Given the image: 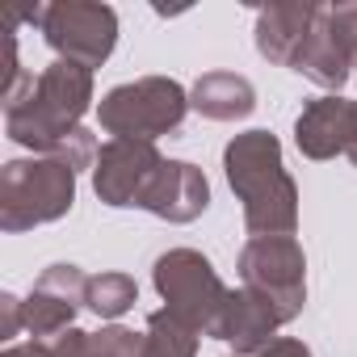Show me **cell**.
Listing matches in <instances>:
<instances>
[{"mask_svg":"<svg viewBox=\"0 0 357 357\" xmlns=\"http://www.w3.org/2000/svg\"><path fill=\"white\" fill-rule=\"evenodd\" d=\"M0 357H51V349H47V344H38V340H30V344H9Z\"/></svg>","mask_w":357,"mask_h":357,"instance_id":"22","label":"cell"},{"mask_svg":"<svg viewBox=\"0 0 357 357\" xmlns=\"http://www.w3.org/2000/svg\"><path fill=\"white\" fill-rule=\"evenodd\" d=\"M47 155H59L63 164H72V168L80 172V168H97V155H101V151H97L93 130H84V126H80V130H72V135H68L55 151H47Z\"/></svg>","mask_w":357,"mask_h":357,"instance_id":"19","label":"cell"},{"mask_svg":"<svg viewBox=\"0 0 357 357\" xmlns=\"http://www.w3.org/2000/svg\"><path fill=\"white\" fill-rule=\"evenodd\" d=\"M5 101V135L38 155L55 151L93 105V72L68 59H55L38 76L26 72Z\"/></svg>","mask_w":357,"mask_h":357,"instance_id":"1","label":"cell"},{"mask_svg":"<svg viewBox=\"0 0 357 357\" xmlns=\"http://www.w3.org/2000/svg\"><path fill=\"white\" fill-rule=\"evenodd\" d=\"M143 344H147L143 332L122 328V324H109V328H101V332L68 328V332H59L47 349H51V357H143Z\"/></svg>","mask_w":357,"mask_h":357,"instance_id":"16","label":"cell"},{"mask_svg":"<svg viewBox=\"0 0 357 357\" xmlns=\"http://www.w3.org/2000/svg\"><path fill=\"white\" fill-rule=\"evenodd\" d=\"M89 298V278L80 265H47L30 290V298H22V319H26V332L38 340V344H51L59 332L72 328L76 311L84 307Z\"/></svg>","mask_w":357,"mask_h":357,"instance_id":"10","label":"cell"},{"mask_svg":"<svg viewBox=\"0 0 357 357\" xmlns=\"http://www.w3.org/2000/svg\"><path fill=\"white\" fill-rule=\"evenodd\" d=\"M151 282H155V294L164 298V311H172L181 324H190L198 336L219 340V324H223L231 290L223 286V278L215 273V265L198 248L160 252L151 265Z\"/></svg>","mask_w":357,"mask_h":357,"instance_id":"4","label":"cell"},{"mask_svg":"<svg viewBox=\"0 0 357 357\" xmlns=\"http://www.w3.org/2000/svg\"><path fill=\"white\" fill-rule=\"evenodd\" d=\"M227 357H236V353H227Z\"/></svg>","mask_w":357,"mask_h":357,"instance_id":"24","label":"cell"},{"mask_svg":"<svg viewBox=\"0 0 357 357\" xmlns=\"http://www.w3.org/2000/svg\"><path fill=\"white\" fill-rule=\"evenodd\" d=\"M344 155H349V160L357 164V130H353V143H349V151H344Z\"/></svg>","mask_w":357,"mask_h":357,"instance_id":"23","label":"cell"},{"mask_svg":"<svg viewBox=\"0 0 357 357\" xmlns=\"http://www.w3.org/2000/svg\"><path fill=\"white\" fill-rule=\"evenodd\" d=\"M190 114V93L168 76H139L109 89L97 101V122L114 139H143L155 143L160 135L181 130Z\"/></svg>","mask_w":357,"mask_h":357,"instance_id":"5","label":"cell"},{"mask_svg":"<svg viewBox=\"0 0 357 357\" xmlns=\"http://www.w3.org/2000/svg\"><path fill=\"white\" fill-rule=\"evenodd\" d=\"M257 357H311V349L298 340V336H278L265 353H257Z\"/></svg>","mask_w":357,"mask_h":357,"instance_id":"21","label":"cell"},{"mask_svg":"<svg viewBox=\"0 0 357 357\" xmlns=\"http://www.w3.org/2000/svg\"><path fill=\"white\" fill-rule=\"evenodd\" d=\"M76 202V168L59 155H26L0 168V231H30L55 223Z\"/></svg>","mask_w":357,"mask_h":357,"instance_id":"3","label":"cell"},{"mask_svg":"<svg viewBox=\"0 0 357 357\" xmlns=\"http://www.w3.org/2000/svg\"><path fill=\"white\" fill-rule=\"evenodd\" d=\"M240 282L265 298L278 324H290L307 307V252L294 236H252L240 252Z\"/></svg>","mask_w":357,"mask_h":357,"instance_id":"6","label":"cell"},{"mask_svg":"<svg viewBox=\"0 0 357 357\" xmlns=\"http://www.w3.org/2000/svg\"><path fill=\"white\" fill-rule=\"evenodd\" d=\"M211 206V181L190 160H164L155 185L143 198V211H151L164 223H194Z\"/></svg>","mask_w":357,"mask_h":357,"instance_id":"12","label":"cell"},{"mask_svg":"<svg viewBox=\"0 0 357 357\" xmlns=\"http://www.w3.org/2000/svg\"><path fill=\"white\" fill-rule=\"evenodd\" d=\"M353 130H357V101H344L340 93L307 101L303 114L294 118V143L307 160L344 155L353 143Z\"/></svg>","mask_w":357,"mask_h":357,"instance_id":"11","label":"cell"},{"mask_svg":"<svg viewBox=\"0 0 357 357\" xmlns=\"http://www.w3.org/2000/svg\"><path fill=\"white\" fill-rule=\"evenodd\" d=\"M160 168H164V155L155 151V143L109 139L93 168V190L105 206H143Z\"/></svg>","mask_w":357,"mask_h":357,"instance_id":"9","label":"cell"},{"mask_svg":"<svg viewBox=\"0 0 357 357\" xmlns=\"http://www.w3.org/2000/svg\"><path fill=\"white\" fill-rule=\"evenodd\" d=\"M26 328L22 319V298L17 294H0V340H13Z\"/></svg>","mask_w":357,"mask_h":357,"instance_id":"20","label":"cell"},{"mask_svg":"<svg viewBox=\"0 0 357 357\" xmlns=\"http://www.w3.org/2000/svg\"><path fill=\"white\" fill-rule=\"evenodd\" d=\"M143 336H147L143 357H198V332L172 311H151Z\"/></svg>","mask_w":357,"mask_h":357,"instance_id":"17","label":"cell"},{"mask_svg":"<svg viewBox=\"0 0 357 357\" xmlns=\"http://www.w3.org/2000/svg\"><path fill=\"white\" fill-rule=\"evenodd\" d=\"M315 13H319V5H269V9H261L257 13V51H261V59L294 68L303 47H307L311 26H315Z\"/></svg>","mask_w":357,"mask_h":357,"instance_id":"13","label":"cell"},{"mask_svg":"<svg viewBox=\"0 0 357 357\" xmlns=\"http://www.w3.org/2000/svg\"><path fill=\"white\" fill-rule=\"evenodd\" d=\"M190 109H198L211 122H240L257 109V89L240 72H206L190 89Z\"/></svg>","mask_w":357,"mask_h":357,"instance_id":"15","label":"cell"},{"mask_svg":"<svg viewBox=\"0 0 357 357\" xmlns=\"http://www.w3.org/2000/svg\"><path fill=\"white\" fill-rule=\"evenodd\" d=\"M135 303H139V286H135L130 273H97V278H89V298H84V307L97 311L101 319H118V315H126Z\"/></svg>","mask_w":357,"mask_h":357,"instance_id":"18","label":"cell"},{"mask_svg":"<svg viewBox=\"0 0 357 357\" xmlns=\"http://www.w3.org/2000/svg\"><path fill=\"white\" fill-rule=\"evenodd\" d=\"M227 185L244 206V227L252 236H294L298 227V185L286 172L282 143L269 130H244L223 147Z\"/></svg>","mask_w":357,"mask_h":357,"instance_id":"2","label":"cell"},{"mask_svg":"<svg viewBox=\"0 0 357 357\" xmlns=\"http://www.w3.org/2000/svg\"><path fill=\"white\" fill-rule=\"evenodd\" d=\"M294 72L319 89H344V80L357 72V5H319Z\"/></svg>","mask_w":357,"mask_h":357,"instance_id":"8","label":"cell"},{"mask_svg":"<svg viewBox=\"0 0 357 357\" xmlns=\"http://www.w3.org/2000/svg\"><path fill=\"white\" fill-rule=\"evenodd\" d=\"M43 38L59 59L93 72L114 55L118 13L109 5H89V0H59L43 13Z\"/></svg>","mask_w":357,"mask_h":357,"instance_id":"7","label":"cell"},{"mask_svg":"<svg viewBox=\"0 0 357 357\" xmlns=\"http://www.w3.org/2000/svg\"><path fill=\"white\" fill-rule=\"evenodd\" d=\"M282 324H278V315H273V307L265 303V298H257L252 290H231V298H227V311H223V324H219V340H227L231 349H236V357H257V353H265L278 336Z\"/></svg>","mask_w":357,"mask_h":357,"instance_id":"14","label":"cell"}]
</instances>
